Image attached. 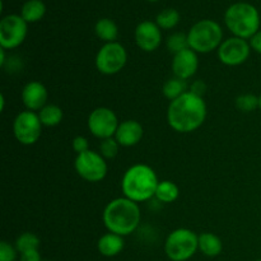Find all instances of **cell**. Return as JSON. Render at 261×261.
Listing matches in <instances>:
<instances>
[{
    "instance_id": "obj_1",
    "label": "cell",
    "mask_w": 261,
    "mask_h": 261,
    "mask_svg": "<svg viewBox=\"0 0 261 261\" xmlns=\"http://www.w3.org/2000/svg\"><path fill=\"white\" fill-rule=\"evenodd\" d=\"M205 119V101L203 97L191 91H188L168 105V125L177 133L195 132L204 124Z\"/></svg>"
},
{
    "instance_id": "obj_2",
    "label": "cell",
    "mask_w": 261,
    "mask_h": 261,
    "mask_svg": "<svg viewBox=\"0 0 261 261\" xmlns=\"http://www.w3.org/2000/svg\"><path fill=\"white\" fill-rule=\"evenodd\" d=\"M140 218L139 204L125 196L110 201L102 214L107 231L122 237L132 234L139 227Z\"/></svg>"
},
{
    "instance_id": "obj_3",
    "label": "cell",
    "mask_w": 261,
    "mask_h": 261,
    "mask_svg": "<svg viewBox=\"0 0 261 261\" xmlns=\"http://www.w3.org/2000/svg\"><path fill=\"white\" fill-rule=\"evenodd\" d=\"M158 184L160 180L154 170L148 165L138 163L125 171L121 189L125 198L139 204L155 196Z\"/></svg>"
},
{
    "instance_id": "obj_4",
    "label": "cell",
    "mask_w": 261,
    "mask_h": 261,
    "mask_svg": "<svg viewBox=\"0 0 261 261\" xmlns=\"http://www.w3.org/2000/svg\"><path fill=\"white\" fill-rule=\"evenodd\" d=\"M224 23L234 37L250 40L260 31V14L249 3H236L224 13Z\"/></svg>"
},
{
    "instance_id": "obj_5",
    "label": "cell",
    "mask_w": 261,
    "mask_h": 261,
    "mask_svg": "<svg viewBox=\"0 0 261 261\" xmlns=\"http://www.w3.org/2000/svg\"><path fill=\"white\" fill-rule=\"evenodd\" d=\"M188 41L189 47L196 54H209L218 50L223 42V31L214 20H199L189 31Z\"/></svg>"
},
{
    "instance_id": "obj_6",
    "label": "cell",
    "mask_w": 261,
    "mask_h": 261,
    "mask_svg": "<svg viewBox=\"0 0 261 261\" xmlns=\"http://www.w3.org/2000/svg\"><path fill=\"white\" fill-rule=\"evenodd\" d=\"M199 250V236L189 228L171 232L165 242V252L171 261H188Z\"/></svg>"
},
{
    "instance_id": "obj_7",
    "label": "cell",
    "mask_w": 261,
    "mask_h": 261,
    "mask_svg": "<svg viewBox=\"0 0 261 261\" xmlns=\"http://www.w3.org/2000/svg\"><path fill=\"white\" fill-rule=\"evenodd\" d=\"M126 61L127 53L121 43H105L96 55V68L105 75H114L124 69Z\"/></svg>"
},
{
    "instance_id": "obj_8",
    "label": "cell",
    "mask_w": 261,
    "mask_h": 261,
    "mask_svg": "<svg viewBox=\"0 0 261 261\" xmlns=\"http://www.w3.org/2000/svg\"><path fill=\"white\" fill-rule=\"evenodd\" d=\"M74 168L76 173L88 182H99L106 177L109 171L106 160L102 157L101 153L91 149L76 154Z\"/></svg>"
},
{
    "instance_id": "obj_9",
    "label": "cell",
    "mask_w": 261,
    "mask_h": 261,
    "mask_svg": "<svg viewBox=\"0 0 261 261\" xmlns=\"http://www.w3.org/2000/svg\"><path fill=\"white\" fill-rule=\"evenodd\" d=\"M42 126L43 125L37 112L25 110L15 116L13 122V133L15 139L20 144L32 145L40 139L42 134Z\"/></svg>"
},
{
    "instance_id": "obj_10",
    "label": "cell",
    "mask_w": 261,
    "mask_h": 261,
    "mask_svg": "<svg viewBox=\"0 0 261 261\" xmlns=\"http://www.w3.org/2000/svg\"><path fill=\"white\" fill-rule=\"evenodd\" d=\"M28 23L22 15L9 14L0 20V46L4 50H13L24 42Z\"/></svg>"
},
{
    "instance_id": "obj_11",
    "label": "cell",
    "mask_w": 261,
    "mask_h": 261,
    "mask_svg": "<svg viewBox=\"0 0 261 261\" xmlns=\"http://www.w3.org/2000/svg\"><path fill=\"white\" fill-rule=\"evenodd\" d=\"M88 130L93 137L103 140L107 138H114L117 132L120 122L116 114L109 107H97L89 114Z\"/></svg>"
},
{
    "instance_id": "obj_12",
    "label": "cell",
    "mask_w": 261,
    "mask_h": 261,
    "mask_svg": "<svg viewBox=\"0 0 261 261\" xmlns=\"http://www.w3.org/2000/svg\"><path fill=\"white\" fill-rule=\"evenodd\" d=\"M251 53L250 42L240 37L224 40L218 48V59L227 66H239L249 59Z\"/></svg>"
},
{
    "instance_id": "obj_13",
    "label": "cell",
    "mask_w": 261,
    "mask_h": 261,
    "mask_svg": "<svg viewBox=\"0 0 261 261\" xmlns=\"http://www.w3.org/2000/svg\"><path fill=\"white\" fill-rule=\"evenodd\" d=\"M135 42L140 50L152 53L157 50L162 42V32L157 23L144 20L135 28Z\"/></svg>"
},
{
    "instance_id": "obj_14",
    "label": "cell",
    "mask_w": 261,
    "mask_h": 261,
    "mask_svg": "<svg viewBox=\"0 0 261 261\" xmlns=\"http://www.w3.org/2000/svg\"><path fill=\"white\" fill-rule=\"evenodd\" d=\"M199 58L198 54L190 47L175 54L172 59V71L176 78L188 81L198 71Z\"/></svg>"
},
{
    "instance_id": "obj_15",
    "label": "cell",
    "mask_w": 261,
    "mask_h": 261,
    "mask_svg": "<svg viewBox=\"0 0 261 261\" xmlns=\"http://www.w3.org/2000/svg\"><path fill=\"white\" fill-rule=\"evenodd\" d=\"M22 102L24 107L30 111H40L47 105L48 92L47 88L41 82H28L22 89Z\"/></svg>"
},
{
    "instance_id": "obj_16",
    "label": "cell",
    "mask_w": 261,
    "mask_h": 261,
    "mask_svg": "<svg viewBox=\"0 0 261 261\" xmlns=\"http://www.w3.org/2000/svg\"><path fill=\"white\" fill-rule=\"evenodd\" d=\"M144 135L143 125L137 120H125L120 122L117 132L115 134V139L117 140L121 147H134L142 140Z\"/></svg>"
},
{
    "instance_id": "obj_17",
    "label": "cell",
    "mask_w": 261,
    "mask_h": 261,
    "mask_svg": "<svg viewBox=\"0 0 261 261\" xmlns=\"http://www.w3.org/2000/svg\"><path fill=\"white\" fill-rule=\"evenodd\" d=\"M124 237L109 232L99 237L98 242H97V249L102 256L112 257L119 255L124 250Z\"/></svg>"
},
{
    "instance_id": "obj_18",
    "label": "cell",
    "mask_w": 261,
    "mask_h": 261,
    "mask_svg": "<svg viewBox=\"0 0 261 261\" xmlns=\"http://www.w3.org/2000/svg\"><path fill=\"white\" fill-rule=\"evenodd\" d=\"M199 250L208 257H216L223 250V242L217 234L204 232L199 234Z\"/></svg>"
},
{
    "instance_id": "obj_19",
    "label": "cell",
    "mask_w": 261,
    "mask_h": 261,
    "mask_svg": "<svg viewBox=\"0 0 261 261\" xmlns=\"http://www.w3.org/2000/svg\"><path fill=\"white\" fill-rule=\"evenodd\" d=\"M94 32L99 40L105 41L106 43L116 42V38L119 36V28L112 19L102 18L94 25Z\"/></svg>"
},
{
    "instance_id": "obj_20",
    "label": "cell",
    "mask_w": 261,
    "mask_h": 261,
    "mask_svg": "<svg viewBox=\"0 0 261 261\" xmlns=\"http://www.w3.org/2000/svg\"><path fill=\"white\" fill-rule=\"evenodd\" d=\"M46 13V7L41 0H28L23 4L20 15L27 23L37 22L42 19Z\"/></svg>"
},
{
    "instance_id": "obj_21",
    "label": "cell",
    "mask_w": 261,
    "mask_h": 261,
    "mask_svg": "<svg viewBox=\"0 0 261 261\" xmlns=\"http://www.w3.org/2000/svg\"><path fill=\"white\" fill-rule=\"evenodd\" d=\"M178 195H180L178 186L176 185L173 181L165 180V181H160V184H158L154 198L157 199V200H160L161 203L170 204L177 200Z\"/></svg>"
},
{
    "instance_id": "obj_22",
    "label": "cell",
    "mask_w": 261,
    "mask_h": 261,
    "mask_svg": "<svg viewBox=\"0 0 261 261\" xmlns=\"http://www.w3.org/2000/svg\"><path fill=\"white\" fill-rule=\"evenodd\" d=\"M37 114L43 126L47 127L56 126V125L60 124L61 120H63V110H61V107H59L58 105H46V106L43 107V109H41Z\"/></svg>"
},
{
    "instance_id": "obj_23",
    "label": "cell",
    "mask_w": 261,
    "mask_h": 261,
    "mask_svg": "<svg viewBox=\"0 0 261 261\" xmlns=\"http://www.w3.org/2000/svg\"><path fill=\"white\" fill-rule=\"evenodd\" d=\"M188 92V84H186V81H182L180 78H173L168 79L165 84H163L162 93L163 96L166 97L170 101H175L176 98L182 96L184 93Z\"/></svg>"
},
{
    "instance_id": "obj_24",
    "label": "cell",
    "mask_w": 261,
    "mask_h": 261,
    "mask_svg": "<svg viewBox=\"0 0 261 261\" xmlns=\"http://www.w3.org/2000/svg\"><path fill=\"white\" fill-rule=\"evenodd\" d=\"M40 239H38L37 234L32 233V232H24V233L19 234L17 240H15V249L20 254L32 251V250H38L40 249Z\"/></svg>"
},
{
    "instance_id": "obj_25",
    "label": "cell",
    "mask_w": 261,
    "mask_h": 261,
    "mask_svg": "<svg viewBox=\"0 0 261 261\" xmlns=\"http://www.w3.org/2000/svg\"><path fill=\"white\" fill-rule=\"evenodd\" d=\"M178 22H180V13L173 9V8L162 10L157 15V19H155V23H157L161 30H171V28L176 27Z\"/></svg>"
},
{
    "instance_id": "obj_26",
    "label": "cell",
    "mask_w": 261,
    "mask_h": 261,
    "mask_svg": "<svg viewBox=\"0 0 261 261\" xmlns=\"http://www.w3.org/2000/svg\"><path fill=\"white\" fill-rule=\"evenodd\" d=\"M236 107L242 112H252L259 107V96L251 93L241 94L236 98Z\"/></svg>"
},
{
    "instance_id": "obj_27",
    "label": "cell",
    "mask_w": 261,
    "mask_h": 261,
    "mask_svg": "<svg viewBox=\"0 0 261 261\" xmlns=\"http://www.w3.org/2000/svg\"><path fill=\"white\" fill-rule=\"evenodd\" d=\"M121 145L117 143V140L114 138H107V139L101 140L99 143V153L105 160H112L117 155L119 149Z\"/></svg>"
},
{
    "instance_id": "obj_28",
    "label": "cell",
    "mask_w": 261,
    "mask_h": 261,
    "mask_svg": "<svg viewBox=\"0 0 261 261\" xmlns=\"http://www.w3.org/2000/svg\"><path fill=\"white\" fill-rule=\"evenodd\" d=\"M167 48L173 55L185 50V48H189L188 35H185V33H173V35H171L167 40Z\"/></svg>"
},
{
    "instance_id": "obj_29",
    "label": "cell",
    "mask_w": 261,
    "mask_h": 261,
    "mask_svg": "<svg viewBox=\"0 0 261 261\" xmlns=\"http://www.w3.org/2000/svg\"><path fill=\"white\" fill-rule=\"evenodd\" d=\"M18 250L7 241L0 242V261H15Z\"/></svg>"
},
{
    "instance_id": "obj_30",
    "label": "cell",
    "mask_w": 261,
    "mask_h": 261,
    "mask_svg": "<svg viewBox=\"0 0 261 261\" xmlns=\"http://www.w3.org/2000/svg\"><path fill=\"white\" fill-rule=\"evenodd\" d=\"M71 147H73V149L75 150L76 154H81V153H84L87 152V150H89V142L87 138L79 135V137H75L73 139V142H71Z\"/></svg>"
},
{
    "instance_id": "obj_31",
    "label": "cell",
    "mask_w": 261,
    "mask_h": 261,
    "mask_svg": "<svg viewBox=\"0 0 261 261\" xmlns=\"http://www.w3.org/2000/svg\"><path fill=\"white\" fill-rule=\"evenodd\" d=\"M20 261H42L38 250H32L20 254Z\"/></svg>"
},
{
    "instance_id": "obj_32",
    "label": "cell",
    "mask_w": 261,
    "mask_h": 261,
    "mask_svg": "<svg viewBox=\"0 0 261 261\" xmlns=\"http://www.w3.org/2000/svg\"><path fill=\"white\" fill-rule=\"evenodd\" d=\"M250 46H251V50H255L257 54H261V30L250 38Z\"/></svg>"
},
{
    "instance_id": "obj_33",
    "label": "cell",
    "mask_w": 261,
    "mask_h": 261,
    "mask_svg": "<svg viewBox=\"0 0 261 261\" xmlns=\"http://www.w3.org/2000/svg\"><path fill=\"white\" fill-rule=\"evenodd\" d=\"M5 50L4 48H0V65H4L5 64Z\"/></svg>"
},
{
    "instance_id": "obj_34",
    "label": "cell",
    "mask_w": 261,
    "mask_h": 261,
    "mask_svg": "<svg viewBox=\"0 0 261 261\" xmlns=\"http://www.w3.org/2000/svg\"><path fill=\"white\" fill-rule=\"evenodd\" d=\"M0 105H2V106H0V110H2V111H4V105H5L4 94H2V96H0Z\"/></svg>"
},
{
    "instance_id": "obj_35",
    "label": "cell",
    "mask_w": 261,
    "mask_h": 261,
    "mask_svg": "<svg viewBox=\"0 0 261 261\" xmlns=\"http://www.w3.org/2000/svg\"><path fill=\"white\" fill-rule=\"evenodd\" d=\"M259 109L261 110V94L259 96Z\"/></svg>"
},
{
    "instance_id": "obj_36",
    "label": "cell",
    "mask_w": 261,
    "mask_h": 261,
    "mask_svg": "<svg viewBox=\"0 0 261 261\" xmlns=\"http://www.w3.org/2000/svg\"><path fill=\"white\" fill-rule=\"evenodd\" d=\"M148 2H158V0H148Z\"/></svg>"
},
{
    "instance_id": "obj_37",
    "label": "cell",
    "mask_w": 261,
    "mask_h": 261,
    "mask_svg": "<svg viewBox=\"0 0 261 261\" xmlns=\"http://www.w3.org/2000/svg\"><path fill=\"white\" fill-rule=\"evenodd\" d=\"M256 261H261V259H259V260H256Z\"/></svg>"
},
{
    "instance_id": "obj_38",
    "label": "cell",
    "mask_w": 261,
    "mask_h": 261,
    "mask_svg": "<svg viewBox=\"0 0 261 261\" xmlns=\"http://www.w3.org/2000/svg\"><path fill=\"white\" fill-rule=\"evenodd\" d=\"M42 261H48V260H42Z\"/></svg>"
}]
</instances>
